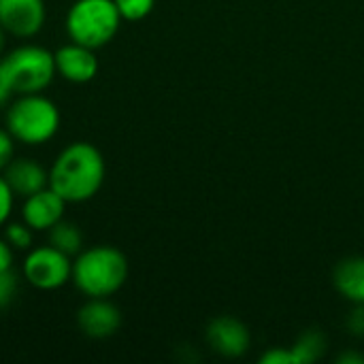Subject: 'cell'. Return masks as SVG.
I'll use <instances>...</instances> for the list:
<instances>
[{
    "mask_svg": "<svg viewBox=\"0 0 364 364\" xmlns=\"http://www.w3.org/2000/svg\"><path fill=\"white\" fill-rule=\"evenodd\" d=\"M107 177L102 151L87 141L66 145L49 168V188L55 190L66 203L92 200Z\"/></svg>",
    "mask_w": 364,
    "mask_h": 364,
    "instance_id": "6da1fadb",
    "label": "cell"
},
{
    "mask_svg": "<svg viewBox=\"0 0 364 364\" xmlns=\"http://www.w3.org/2000/svg\"><path fill=\"white\" fill-rule=\"evenodd\" d=\"M128 279V258L113 245H94L73 258L70 282L87 299H111Z\"/></svg>",
    "mask_w": 364,
    "mask_h": 364,
    "instance_id": "7a4b0ae2",
    "label": "cell"
},
{
    "mask_svg": "<svg viewBox=\"0 0 364 364\" xmlns=\"http://www.w3.org/2000/svg\"><path fill=\"white\" fill-rule=\"evenodd\" d=\"M60 122L58 105L43 92L17 94V98L6 105L4 126L13 139L23 145L38 147L49 143L58 134Z\"/></svg>",
    "mask_w": 364,
    "mask_h": 364,
    "instance_id": "3957f363",
    "label": "cell"
},
{
    "mask_svg": "<svg viewBox=\"0 0 364 364\" xmlns=\"http://www.w3.org/2000/svg\"><path fill=\"white\" fill-rule=\"evenodd\" d=\"M122 21L113 0H75L66 13L64 26L73 43L100 49L115 38Z\"/></svg>",
    "mask_w": 364,
    "mask_h": 364,
    "instance_id": "277c9868",
    "label": "cell"
},
{
    "mask_svg": "<svg viewBox=\"0 0 364 364\" xmlns=\"http://www.w3.org/2000/svg\"><path fill=\"white\" fill-rule=\"evenodd\" d=\"M0 60L15 96L45 92L58 77L53 53L41 45H19Z\"/></svg>",
    "mask_w": 364,
    "mask_h": 364,
    "instance_id": "5b68a950",
    "label": "cell"
},
{
    "mask_svg": "<svg viewBox=\"0 0 364 364\" xmlns=\"http://www.w3.org/2000/svg\"><path fill=\"white\" fill-rule=\"evenodd\" d=\"M73 273V258L62 254L60 250L47 245H38L26 252V258L21 262V275L23 279L43 292L60 290L70 282Z\"/></svg>",
    "mask_w": 364,
    "mask_h": 364,
    "instance_id": "8992f818",
    "label": "cell"
},
{
    "mask_svg": "<svg viewBox=\"0 0 364 364\" xmlns=\"http://www.w3.org/2000/svg\"><path fill=\"white\" fill-rule=\"evenodd\" d=\"M47 19L45 0H0V26L17 38L36 36Z\"/></svg>",
    "mask_w": 364,
    "mask_h": 364,
    "instance_id": "52a82bcc",
    "label": "cell"
},
{
    "mask_svg": "<svg viewBox=\"0 0 364 364\" xmlns=\"http://www.w3.org/2000/svg\"><path fill=\"white\" fill-rule=\"evenodd\" d=\"M205 341L215 354L224 358H241L252 346V335L241 320L232 316H220L209 322Z\"/></svg>",
    "mask_w": 364,
    "mask_h": 364,
    "instance_id": "ba28073f",
    "label": "cell"
},
{
    "mask_svg": "<svg viewBox=\"0 0 364 364\" xmlns=\"http://www.w3.org/2000/svg\"><path fill=\"white\" fill-rule=\"evenodd\" d=\"M77 326L90 339H109L122 326V311L109 299H87L77 311Z\"/></svg>",
    "mask_w": 364,
    "mask_h": 364,
    "instance_id": "9c48e42d",
    "label": "cell"
},
{
    "mask_svg": "<svg viewBox=\"0 0 364 364\" xmlns=\"http://www.w3.org/2000/svg\"><path fill=\"white\" fill-rule=\"evenodd\" d=\"M55 73L66 79L68 83H90L100 68V62L96 58V49H90L79 43H66L55 53Z\"/></svg>",
    "mask_w": 364,
    "mask_h": 364,
    "instance_id": "30bf717a",
    "label": "cell"
},
{
    "mask_svg": "<svg viewBox=\"0 0 364 364\" xmlns=\"http://www.w3.org/2000/svg\"><path fill=\"white\" fill-rule=\"evenodd\" d=\"M66 200L51 190L49 186L26 196L21 205V220L34 230V232H47L51 226H55L66 211Z\"/></svg>",
    "mask_w": 364,
    "mask_h": 364,
    "instance_id": "8fae6325",
    "label": "cell"
},
{
    "mask_svg": "<svg viewBox=\"0 0 364 364\" xmlns=\"http://www.w3.org/2000/svg\"><path fill=\"white\" fill-rule=\"evenodd\" d=\"M15 196H30L49 186V173L32 158H13L2 171Z\"/></svg>",
    "mask_w": 364,
    "mask_h": 364,
    "instance_id": "7c38bea8",
    "label": "cell"
},
{
    "mask_svg": "<svg viewBox=\"0 0 364 364\" xmlns=\"http://www.w3.org/2000/svg\"><path fill=\"white\" fill-rule=\"evenodd\" d=\"M335 290L354 305H364V256L343 258L333 271Z\"/></svg>",
    "mask_w": 364,
    "mask_h": 364,
    "instance_id": "4fadbf2b",
    "label": "cell"
},
{
    "mask_svg": "<svg viewBox=\"0 0 364 364\" xmlns=\"http://www.w3.org/2000/svg\"><path fill=\"white\" fill-rule=\"evenodd\" d=\"M47 243L51 247L60 250L62 254L75 258L83 250V232L75 222L62 218L55 226H51L47 230Z\"/></svg>",
    "mask_w": 364,
    "mask_h": 364,
    "instance_id": "5bb4252c",
    "label": "cell"
},
{
    "mask_svg": "<svg viewBox=\"0 0 364 364\" xmlns=\"http://www.w3.org/2000/svg\"><path fill=\"white\" fill-rule=\"evenodd\" d=\"M326 348H328V343H326L324 333H320V331H305L296 339V343L292 346V352L296 356V363L309 364L320 360L326 354Z\"/></svg>",
    "mask_w": 364,
    "mask_h": 364,
    "instance_id": "9a60e30c",
    "label": "cell"
},
{
    "mask_svg": "<svg viewBox=\"0 0 364 364\" xmlns=\"http://www.w3.org/2000/svg\"><path fill=\"white\" fill-rule=\"evenodd\" d=\"M6 243L15 250V252H28L34 245V230L21 220V222H6L4 224V235Z\"/></svg>",
    "mask_w": 364,
    "mask_h": 364,
    "instance_id": "2e32d148",
    "label": "cell"
},
{
    "mask_svg": "<svg viewBox=\"0 0 364 364\" xmlns=\"http://www.w3.org/2000/svg\"><path fill=\"white\" fill-rule=\"evenodd\" d=\"M113 2L124 21H141L156 6V0H113Z\"/></svg>",
    "mask_w": 364,
    "mask_h": 364,
    "instance_id": "e0dca14e",
    "label": "cell"
},
{
    "mask_svg": "<svg viewBox=\"0 0 364 364\" xmlns=\"http://www.w3.org/2000/svg\"><path fill=\"white\" fill-rule=\"evenodd\" d=\"M13 205H15V192L11 190L9 181L0 173V228H4V224L11 220Z\"/></svg>",
    "mask_w": 364,
    "mask_h": 364,
    "instance_id": "ac0fdd59",
    "label": "cell"
},
{
    "mask_svg": "<svg viewBox=\"0 0 364 364\" xmlns=\"http://www.w3.org/2000/svg\"><path fill=\"white\" fill-rule=\"evenodd\" d=\"M17 294V277L11 271H4L0 273V309H4Z\"/></svg>",
    "mask_w": 364,
    "mask_h": 364,
    "instance_id": "d6986e66",
    "label": "cell"
},
{
    "mask_svg": "<svg viewBox=\"0 0 364 364\" xmlns=\"http://www.w3.org/2000/svg\"><path fill=\"white\" fill-rule=\"evenodd\" d=\"M15 158V139L6 128H0V173Z\"/></svg>",
    "mask_w": 364,
    "mask_h": 364,
    "instance_id": "ffe728a7",
    "label": "cell"
},
{
    "mask_svg": "<svg viewBox=\"0 0 364 364\" xmlns=\"http://www.w3.org/2000/svg\"><path fill=\"white\" fill-rule=\"evenodd\" d=\"M260 363L264 364H299L292 348H271L267 354L260 356Z\"/></svg>",
    "mask_w": 364,
    "mask_h": 364,
    "instance_id": "44dd1931",
    "label": "cell"
},
{
    "mask_svg": "<svg viewBox=\"0 0 364 364\" xmlns=\"http://www.w3.org/2000/svg\"><path fill=\"white\" fill-rule=\"evenodd\" d=\"M346 326H348V333L352 337H358L363 339L364 337V305H356L352 309V314L348 316L346 320Z\"/></svg>",
    "mask_w": 364,
    "mask_h": 364,
    "instance_id": "7402d4cb",
    "label": "cell"
},
{
    "mask_svg": "<svg viewBox=\"0 0 364 364\" xmlns=\"http://www.w3.org/2000/svg\"><path fill=\"white\" fill-rule=\"evenodd\" d=\"M13 96H15L13 85L9 81V75H6V70L2 66V60H0V107H6Z\"/></svg>",
    "mask_w": 364,
    "mask_h": 364,
    "instance_id": "603a6c76",
    "label": "cell"
},
{
    "mask_svg": "<svg viewBox=\"0 0 364 364\" xmlns=\"http://www.w3.org/2000/svg\"><path fill=\"white\" fill-rule=\"evenodd\" d=\"M13 260H15V250L6 243L4 237H0V273L11 271L13 269Z\"/></svg>",
    "mask_w": 364,
    "mask_h": 364,
    "instance_id": "cb8c5ba5",
    "label": "cell"
},
{
    "mask_svg": "<svg viewBox=\"0 0 364 364\" xmlns=\"http://www.w3.org/2000/svg\"><path fill=\"white\" fill-rule=\"evenodd\" d=\"M339 364H364V354H356V352H343L341 356H337Z\"/></svg>",
    "mask_w": 364,
    "mask_h": 364,
    "instance_id": "d4e9b609",
    "label": "cell"
},
{
    "mask_svg": "<svg viewBox=\"0 0 364 364\" xmlns=\"http://www.w3.org/2000/svg\"><path fill=\"white\" fill-rule=\"evenodd\" d=\"M4 45H6V30L0 26V58H2V51H4Z\"/></svg>",
    "mask_w": 364,
    "mask_h": 364,
    "instance_id": "484cf974",
    "label": "cell"
}]
</instances>
